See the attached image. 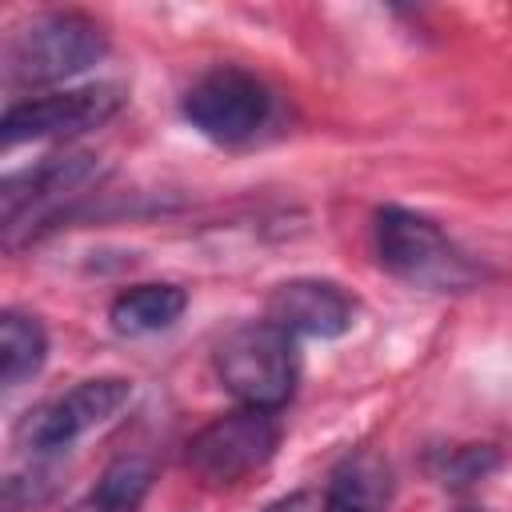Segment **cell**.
Here are the masks:
<instances>
[{"label": "cell", "mask_w": 512, "mask_h": 512, "mask_svg": "<svg viewBox=\"0 0 512 512\" xmlns=\"http://www.w3.org/2000/svg\"><path fill=\"white\" fill-rule=\"evenodd\" d=\"M108 52L104 28L80 12H44L12 32L8 76L16 84H56L88 72Z\"/></svg>", "instance_id": "obj_3"}, {"label": "cell", "mask_w": 512, "mask_h": 512, "mask_svg": "<svg viewBox=\"0 0 512 512\" xmlns=\"http://www.w3.org/2000/svg\"><path fill=\"white\" fill-rule=\"evenodd\" d=\"M264 512H324V496L320 492H292V496L268 504Z\"/></svg>", "instance_id": "obj_14"}, {"label": "cell", "mask_w": 512, "mask_h": 512, "mask_svg": "<svg viewBox=\"0 0 512 512\" xmlns=\"http://www.w3.org/2000/svg\"><path fill=\"white\" fill-rule=\"evenodd\" d=\"M268 320L288 336L336 340L352 328L356 304L332 280H288L268 296Z\"/></svg>", "instance_id": "obj_9"}, {"label": "cell", "mask_w": 512, "mask_h": 512, "mask_svg": "<svg viewBox=\"0 0 512 512\" xmlns=\"http://www.w3.org/2000/svg\"><path fill=\"white\" fill-rule=\"evenodd\" d=\"M124 104L120 84H84V88H64L48 96L20 100L4 112L0 120V140L4 148L28 144V140H60V136H80L88 128H100L112 120Z\"/></svg>", "instance_id": "obj_6"}, {"label": "cell", "mask_w": 512, "mask_h": 512, "mask_svg": "<svg viewBox=\"0 0 512 512\" xmlns=\"http://www.w3.org/2000/svg\"><path fill=\"white\" fill-rule=\"evenodd\" d=\"M460 512H480V508H460Z\"/></svg>", "instance_id": "obj_15"}, {"label": "cell", "mask_w": 512, "mask_h": 512, "mask_svg": "<svg viewBox=\"0 0 512 512\" xmlns=\"http://www.w3.org/2000/svg\"><path fill=\"white\" fill-rule=\"evenodd\" d=\"M180 112L212 144H248L272 120V92L244 68H212L184 92Z\"/></svg>", "instance_id": "obj_4"}, {"label": "cell", "mask_w": 512, "mask_h": 512, "mask_svg": "<svg viewBox=\"0 0 512 512\" xmlns=\"http://www.w3.org/2000/svg\"><path fill=\"white\" fill-rule=\"evenodd\" d=\"M280 444V428L272 412L236 408L216 416L188 440V468L208 484H236L248 472L264 468Z\"/></svg>", "instance_id": "obj_5"}, {"label": "cell", "mask_w": 512, "mask_h": 512, "mask_svg": "<svg viewBox=\"0 0 512 512\" xmlns=\"http://www.w3.org/2000/svg\"><path fill=\"white\" fill-rule=\"evenodd\" d=\"M100 176V164L96 156L88 152H64V156H48L32 168H20L12 176H4L0 184V216H4V228L12 232L24 216L40 212V208H52L68 196H76L80 188H88L92 180Z\"/></svg>", "instance_id": "obj_8"}, {"label": "cell", "mask_w": 512, "mask_h": 512, "mask_svg": "<svg viewBox=\"0 0 512 512\" xmlns=\"http://www.w3.org/2000/svg\"><path fill=\"white\" fill-rule=\"evenodd\" d=\"M148 488H152V464L140 456H120L100 472L96 488L80 496L68 512H136Z\"/></svg>", "instance_id": "obj_12"}, {"label": "cell", "mask_w": 512, "mask_h": 512, "mask_svg": "<svg viewBox=\"0 0 512 512\" xmlns=\"http://www.w3.org/2000/svg\"><path fill=\"white\" fill-rule=\"evenodd\" d=\"M376 260L404 284L428 288V292H464L476 284V264L420 212L408 208H380L376 224Z\"/></svg>", "instance_id": "obj_1"}, {"label": "cell", "mask_w": 512, "mask_h": 512, "mask_svg": "<svg viewBox=\"0 0 512 512\" xmlns=\"http://www.w3.org/2000/svg\"><path fill=\"white\" fill-rule=\"evenodd\" d=\"M188 308L184 288L176 284H136L128 292H120L108 308V320L120 336H152L172 328Z\"/></svg>", "instance_id": "obj_10"}, {"label": "cell", "mask_w": 512, "mask_h": 512, "mask_svg": "<svg viewBox=\"0 0 512 512\" xmlns=\"http://www.w3.org/2000/svg\"><path fill=\"white\" fill-rule=\"evenodd\" d=\"M48 360V332L36 316H24L16 308H8L0 316V380L8 388L24 384L28 376H36Z\"/></svg>", "instance_id": "obj_11"}, {"label": "cell", "mask_w": 512, "mask_h": 512, "mask_svg": "<svg viewBox=\"0 0 512 512\" xmlns=\"http://www.w3.org/2000/svg\"><path fill=\"white\" fill-rule=\"evenodd\" d=\"M496 468H500V452L492 444H464V448H452L444 456L440 476H444L448 488H468V484L492 476Z\"/></svg>", "instance_id": "obj_13"}, {"label": "cell", "mask_w": 512, "mask_h": 512, "mask_svg": "<svg viewBox=\"0 0 512 512\" xmlns=\"http://www.w3.org/2000/svg\"><path fill=\"white\" fill-rule=\"evenodd\" d=\"M132 396V384L120 376H96L84 380L76 388H68L56 400L36 404L20 424H16V440L32 452H56L68 448L76 436H84L88 428L112 420Z\"/></svg>", "instance_id": "obj_7"}, {"label": "cell", "mask_w": 512, "mask_h": 512, "mask_svg": "<svg viewBox=\"0 0 512 512\" xmlns=\"http://www.w3.org/2000/svg\"><path fill=\"white\" fill-rule=\"evenodd\" d=\"M216 376L244 408L276 412L296 392V336H288L272 320L240 324L216 348Z\"/></svg>", "instance_id": "obj_2"}]
</instances>
